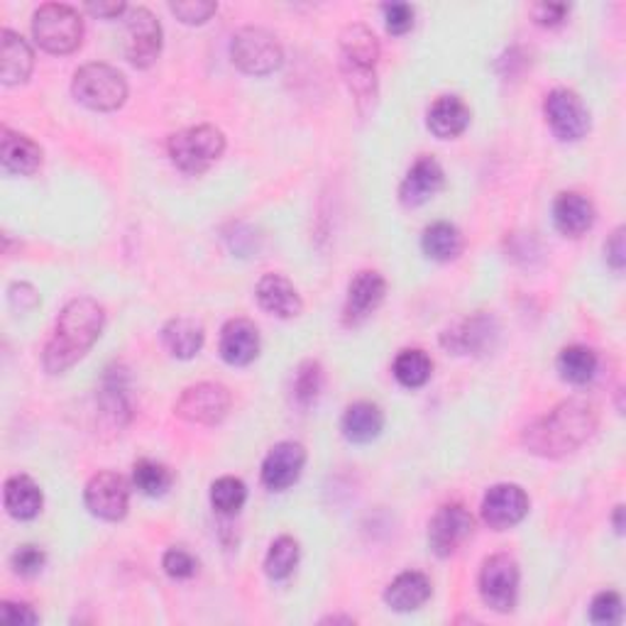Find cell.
Here are the masks:
<instances>
[{
	"label": "cell",
	"mask_w": 626,
	"mask_h": 626,
	"mask_svg": "<svg viewBox=\"0 0 626 626\" xmlns=\"http://www.w3.org/2000/svg\"><path fill=\"white\" fill-rule=\"evenodd\" d=\"M597 431V409L587 400H567L523 428V446L541 458H565Z\"/></svg>",
	"instance_id": "obj_1"
},
{
	"label": "cell",
	"mask_w": 626,
	"mask_h": 626,
	"mask_svg": "<svg viewBox=\"0 0 626 626\" xmlns=\"http://www.w3.org/2000/svg\"><path fill=\"white\" fill-rule=\"evenodd\" d=\"M104 326L106 311L96 299H88V296L72 299L56 318L54 333L44 348V370L50 374H62L74 368L96 346Z\"/></svg>",
	"instance_id": "obj_2"
},
{
	"label": "cell",
	"mask_w": 626,
	"mask_h": 626,
	"mask_svg": "<svg viewBox=\"0 0 626 626\" xmlns=\"http://www.w3.org/2000/svg\"><path fill=\"white\" fill-rule=\"evenodd\" d=\"M225 152V135L213 125H197L169 138V157L184 174H203Z\"/></svg>",
	"instance_id": "obj_3"
},
{
	"label": "cell",
	"mask_w": 626,
	"mask_h": 626,
	"mask_svg": "<svg viewBox=\"0 0 626 626\" xmlns=\"http://www.w3.org/2000/svg\"><path fill=\"white\" fill-rule=\"evenodd\" d=\"M32 35L44 52L72 54L82 47L84 20L72 6L47 3L32 18Z\"/></svg>",
	"instance_id": "obj_4"
},
{
	"label": "cell",
	"mask_w": 626,
	"mask_h": 626,
	"mask_svg": "<svg viewBox=\"0 0 626 626\" xmlns=\"http://www.w3.org/2000/svg\"><path fill=\"white\" fill-rule=\"evenodd\" d=\"M74 98L91 110H118L128 98V82L108 64H86L74 74Z\"/></svg>",
	"instance_id": "obj_5"
},
{
	"label": "cell",
	"mask_w": 626,
	"mask_h": 626,
	"mask_svg": "<svg viewBox=\"0 0 626 626\" xmlns=\"http://www.w3.org/2000/svg\"><path fill=\"white\" fill-rule=\"evenodd\" d=\"M231 56L237 70L250 76L275 74L284 62L282 44L272 32L262 28L237 30L231 44Z\"/></svg>",
	"instance_id": "obj_6"
},
{
	"label": "cell",
	"mask_w": 626,
	"mask_h": 626,
	"mask_svg": "<svg viewBox=\"0 0 626 626\" xmlns=\"http://www.w3.org/2000/svg\"><path fill=\"white\" fill-rule=\"evenodd\" d=\"M519 565L511 555H489L480 571V595L482 602L499 614H507L517 607L519 600Z\"/></svg>",
	"instance_id": "obj_7"
},
{
	"label": "cell",
	"mask_w": 626,
	"mask_h": 626,
	"mask_svg": "<svg viewBox=\"0 0 626 626\" xmlns=\"http://www.w3.org/2000/svg\"><path fill=\"white\" fill-rule=\"evenodd\" d=\"M231 412V392L219 382H199L187 386L174 404V414L189 424L215 426Z\"/></svg>",
	"instance_id": "obj_8"
},
{
	"label": "cell",
	"mask_w": 626,
	"mask_h": 626,
	"mask_svg": "<svg viewBox=\"0 0 626 626\" xmlns=\"http://www.w3.org/2000/svg\"><path fill=\"white\" fill-rule=\"evenodd\" d=\"M545 120L558 140L577 142L583 140L590 130V110L571 88H555L545 96L543 104Z\"/></svg>",
	"instance_id": "obj_9"
},
{
	"label": "cell",
	"mask_w": 626,
	"mask_h": 626,
	"mask_svg": "<svg viewBox=\"0 0 626 626\" xmlns=\"http://www.w3.org/2000/svg\"><path fill=\"white\" fill-rule=\"evenodd\" d=\"M86 507L94 517L104 521H120L130 507V485L123 475L104 470L94 475L86 485Z\"/></svg>",
	"instance_id": "obj_10"
},
{
	"label": "cell",
	"mask_w": 626,
	"mask_h": 626,
	"mask_svg": "<svg viewBox=\"0 0 626 626\" xmlns=\"http://www.w3.org/2000/svg\"><path fill=\"white\" fill-rule=\"evenodd\" d=\"M475 533V519L463 505H446L428 523V545L438 558H450Z\"/></svg>",
	"instance_id": "obj_11"
},
{
	"label": "cell",
	"mask_w": 626,
	"mask_h": 626,
	"mask_svg": "<svg viewBox=\"0 0 626 626\" xmlns=\"http://www.w3.org/2000/svg\"><path fill=\"white\" fill-rule=\"evenodd\" d=\"M125 52L128 60L138 70H147L157 62L159 52H162V25L147 8H132L125 20Z\"/></svg>",
	"instance_id": "obj_12"
},
{
	"label": "cell",
	"mask_w": 626,
	"mask_h": 626,
	"mask_svg": "<svg viewBox=\"0 0 626 626\" xmlns=\"http://www.w3.org/2000/svg\"><path fill=\"white\" fill-rule=\"evenodd\" d=\"M499 326L492 316L475 314L453 323L446 333L441 336V343L455 356H485V352L497 346Z\"/></svg>",
	"instance_id": "obj_13"
},
{
	"label": "cell",
	"mask_w": 626,
	"mask_h": 626,
	"mask_svg": "<svg viewBox=\"0 0 626 626\" xmlns=\"http://www.w3.org/2000/svg\"><path fill=\"white\" fill-rule=\"evenodd\" d=\"M529 514V495L519 485H495L482 499V521L489 529L507 531Z\"/></svg>",
	"instance_id": "obj_14"
},
{
	"label": "cell",
	"mask_w": 626,
	"mask_h": 626,
	"mask_svg": "<svg viewBox=\"0 0 626 626\" xmlns=\"http://www.w3.org/2000/svg\"><path fill=\"white\" fill-rule=\"evenodd\" d=\"M306 465V450L301 443L284 441L277 443L275 448L267 453L265 463H262V482L272 492H284L296 480H299Z\"/></svg>",
	"instance_id": "obj_15"
},
{
	"label": "cell",
	"mask_w": 626,
	"mask_h": 626,
	"mask_svg": "<svg viewBox=\"0 0 626 626\" xmlns=\"http://www.w3.org/2000/svg\"><path fill=\"white\" fill-rule=\"evenodd\" d=\"M384 296H386V282L380 272L372 269L358 272L348 287V299L343 309L346 326H358L365 321L368 316L380 309Z\"/></svg>",
	"instance_id": "obj_16"
},
{
	"label": "cell",
	"mask_w": 626,
	"mask_h": 626,
	"mask_svg": "<svg viewBox=\"0 0 626 626\" xmlns=\"http://www.w3.org/2000/svg\"><path fill=\"white\" fill-rule=\"evenodd\" d=\"M221 358L233 368H245L259 356V331L247 318H233L221 331Z\"/></svg>",
	"instance_id": "obj_17"
},
{
	"label": "cell",
	"mask_w": 626,
	"mask_h": 626,
	"mask_svg": "<svg viewBox=\"0 0 626 626\" xmlns=\"http://www.w3.org/2000/svg\"><path fill=\"white\" fill-rule=\"evenodd\" d=\"M443 187H446V174H443V167L436 162L434 157H421L406 172L402 181V189H400V199L404 206L414 209L434 199Z\"/></svg>",
	"instance_id": "obj_18"
},
{
	"label": "cell",
	"mask_w": 626,
	"mask_h": 626,
	"mask_svg": "<svg viewBox=\"0 0 626 626\" xmlns=\"http://www.w3.org/2000/svg\"><path fill=\"white\" fill-rule=\"evenodd\" d=\"M0 162L8 174L32 177L42 167V147L28 135L3 128L0 130Z\"/></svg>",
	"instance_id": "obj_19"
},
{
	"label": "cell",
	"mask_w": 626,
	"mask_h": 626,
	"mask_svg": "<svg viewBox=\"0 0 626 626\" xmlns=\"http://www.w3.org/2000/svg\"><path fill=\"white\" fill-rule=\"evenodd\" d=\"M340 52H343V70L374 72L380 60V42L368 25H348L340 32Z\"/></svg>",
	"instance_id": "obj_20"
},
{
	"label": "cell",
	"mask_w": 626,
	"mask_h": 626,
	"mask_svg": "<svg viewBox=\"0 0 626 626\" xmlns=\"http://www.w3.org/2000/svg\"><path fill=\"white\" fill-rule=\"evenodd\" d=\"M255 296L262 309L277 318H296L304 311V301L294 284L282 275H265L257 282Z\"/></svg>",
	"instance_id": "obj_21"
},
{
	"label": "cell",
	"mask_w": 626,
	"mask_h": 626,
	"mask_svg": "<svg viewBox=\"0 0 626 626\" xmlns=\"http://www.w3.org/2000/svg\"><path fill=\"white\" fill-rule=\"evenodd\" d=\"M32 66H35V54L30 44L13 30L0 32V78L3 84L15 86L28 82Z\"/></svg>",
	"instance_id": "obj_22"
},
{
	"label": "cell",
	"mask_w": 626,
	"mask_h": 626,
	"mask_svg": "<svg viewBox=\"0 0 626 626\" xmlns=\"http://www.w3.org/2000/svg\"><path fill=\"white\" fill-rule=\"evenodd\" d=\"M553 223L563 235L580 237L595 225V206L583 193L565 191L553 203Z\"/></svg>",
	"instance_id": "obj_23"
},
{
	"label": "cell",
	"mask_w": 626,
	"mask_h": 626,
	"mask_svg": "<svg viewBox=\"0 0 626 626\" xmlns=\"http://www.w3.org/2000/svg\"><path fill=\"white\" fill-rule=\"evenodd\" d=\"M426 125L438 140H453L468 130L470 108L460 96H441L431 104Z\"/></svg>",
	"instance_id": "obj_24"
},
{
	"label": "cell",
	"mask_w": 626,
	"mask_h": 626,
	"mask_svg": "<svg viewBox=\"0 0 626 626\" xmlns=\"http://www.w3.org/2000/svg\"><path fill=\"white\" fill-rule=\"evenodd\" d=\"M431 580L418 573V571H406L402 575H396L390 587L384 590V602L386 607H392L394 612H414L418 607H424L431 600Z\"/></svg>",
	"instance_id": "obj_25"
},
{
	"label": "cell",
	"mask_w": 626,
	"mask_h": 626,
	"mask_svg": "<svg viewBox=\"0 0 626 626\" xmlns=\"http://www.w3.org/2000/svg\"><path fill=\"white\" fill-rule=\"evenodd\" d=\"M3 502H6L10 517L18 521H30L42 511L44 497H42L40 485L32 480L30 475H13V477H8V482H6Z\"/></svg>",
	"instance_id": "obj_26"
},
{
	"label": "cell",
	"mask_w": 626,
	"mask_h": 626,
	"mask_svg": "<svg viewBox=\"0 0 626 626\" xmlns=\"http://www.w3.org/2000/svg\"><path fill=\"white\" fill-rule=\"evenodd\" d=\"M203 340H206L203 326L193 321V318H172L162 331V343L169 356L177 360H191L193 356H199Z\"/></svg>",
	"instance_id": "obj_27"
},
{
	"label": "cell",
	"mask_w": 626,
	"mask_h": 626,
	"mask_svg": "<svg viewBox=\"0 0 626 626\" xmlns=\"http://www.w3.org/2000/svg\"><path fill=\"white\" fill-rule=\"evenodd\" d=\"M384 414L378 404L356 402L343 414V436L350 443H370L382 434Z\"/></svg>",
	"instance_id": "obj_28"
},
{
	"label": "cell",
	"mask_w": 626,
	"mask_h": 626,
	"mask_svg": "<svg viewBox=\"0 0 626 626\" xmlns=\"http://www.w3.org/2000/svg\"><path fill=\"white\" fill-rule=\"evenodd\" d=\"M421 247L424 255L434 262H453L463 255V235L458 227L448 221L431 223L424 235H421Z\"/></svg>",
	"instance_id": "obj_29"
},
{
	"label": "cell",
	"mask_w": 626,
	"mask_h": 626,
	"mask_svg": "<svg viewBox=\"0 0 626 626\" xmlns=\"http://www.w3.org/2000/svg\"><path fill=\"white\" fill-rule=\"evenodd\" d=\"M558 372L567 384H587L597 372V356L595 350L585 346H567L558 356Z\"/></svg>",
	"instance_id": "obj_30"
},
{
	"label": "cell",
	"mask_w": 626,
	"mask_h": 626,
	"mask_svg": "<svg viewBox=\"0 0 626 626\" xmlns=\"http://www.w3.org/2000/svg\"><path fill=\"white\" fill-rule=\"evenodd\" d=\"M392 372L396 382L406 390H418V386H424L431 380V372H434V362L426 356L424 350H416V348H409L402 350L400 356H396Z\"/></svg>",
	"instance_id": "obj_31"
},
{
	"label": "cell",
	"mask_w": 626,
	"mask_h": 626,
	"mask_svg": "<svg viewBox=\"0 0 626 626\" xmlns=\"http://www.w3.org/2000/svg\"><path fill=\"white\" fill-rule=\"evenodd\" d=\"M174 475L165 463L142 458L132 465V485L145 497H165L172 489Z\"/></svg>",
	"instance_id": "obj_32"
},
{
	"label": "cell",
	"mask_w": 626,
	"mask_h": 626,
	"mask_svg": "<svg viewBox=\"0 0 626 626\" xmlns=\"http://www.w3.org/2000/svg\"><path fill=\"white\" fill-rule=\"evenodd\" d=\"M299 543L291 537H279L272 541L267 558H265V573L272 580H284L294 573V567L299 565Z\"/></svg>",
	"instance_id": "obj_33"
},
{
	"label": "cell",
	"mask_w": 626,
	"mask_h": 626,
	"mask_svg": "<svg viewBox=\"0 0 626 626\" xmlns=\"http://www.w3.org/2000/svg\"><path fill=\"white\" fill-rule=\"evenodd\" d=\"M247 499V487L237 477H221L211 485V505L223 517H233L243 509Z\"/></svg>",
	"instance_id": "obj_34"
},
{
	"label": "cell",
	"mask_w": 626,
	"mask_h": 626,
	"mask_svg": "<svg viewBox=\"0 0 626 626\" xmlns=\"http://www.w3.org/2000/svg\"><path fill=\"white\" fill-rule=\"evenodd\" d=\"M323 390V368L321 362L306 360L294 374V400L299 406H311Z\"/></svg>",
	"instance_id": "obj_35"
},
{
	"label": "cell",
	"mask_w": 626,
	"mask_h": 626,
	"mask_svg": "<svg viewBox=\"0 0 626 626\" xmlns=\"http://www.w3.org/2000/svg\"><path fill=\"white\" fill-rule=\"evenodd\" d=\"M622 614H624L622 597L614 590L600 592V595L592 600V605H590V619L595 624H602V626L619 624Z\"/></svg>",
	"instance_id": "obj_36"
},
{
	"label": "cell",
	"mask_w": 626,
	"mask_h": 626,
	"mask_svg": "<svg viewBox=\"0 0 626 626\" xmlns=\"http://www.w3.org/2000/svg\"><path fill=\"white\" fill-rule=\"evenodd\" d=\"M44 563H47V555L40 549V545H20V549L10 558V565H13V571L22 577H35Z\"/></svg>",
	"instance_id": "obj_37"
},
{
	"label": "cell",
	"mask_w": 626,
	"mask_h": 626,
	"mask_svg": "<svg viewBox=\"0 0 626 626\" xmlns=\"http://www.w3.org/2000/svg\"><path fill=\"white\" fill-rule=\"evenodd\" d=\"M169 10H172L184 25H203V22L211 20L219 6L206 3V0H181V3H169Z\"/></svg>",
	"instance_id": "obj_38"
},
{
	"label": "cell",
	"mask_w": 626,
	"mask_h": 626,
	"mask_svg": "<svg viewBox=\"0 0 626 626\" xmlns=\"http://www.w3.org/2000/svg\"><path fill=\"white\" fill-rule=\"evenodd\" d=\"M162 565H165V573L172 580H189V577L197 575V571H199L197 558H193L184 549H169L165 553Z\"/></svg>",
	"instance_id": "obj_39"
},
{
	"label": "cell",
	"mask_w": 626,
	"mask_h": 626,
	"mask_svg": "<svg viewBox=\"0 0 626 626\" xmlns=\"http://www.w3.org/2000/svg\"><path fill=\"white\" fill-rule=\"evenodd\" d=\"M384 25L390 35H406L414 28V8L409 3L384 6Z\"/></svg>",
	"instance_id": "obj_40"
},
{
	"label": "cell",
	"mask_w": 626,
	"mask_h": 626,
	"mask_svg": "<svg viewBox=\"0 0 626 626\" xmlns=\"http://www.w3.org/2000/svg\"><path fill=\"white\" fill-rule=\"evenodd\" d=\"M8 296H10V306H13V309L20 311V314H28L40 304V296H38L35 287H32V284H25V282L13 284Z\"/></svg>",
	"instance_id": "obj_41"
},
{
	"label": "cell",
	"mask_w": 626,
	"mask_h": 626,
	"mask_svg": "<svg viewBox=\"0 0 626 626\" xmlns=\"http://www.w3.org/2000/svg\"><path fill=\"white\" fill-rule=\"evenodd\" d=\"M0 619L8 622V624H38L40 617L35 614L30 605H22V602H3L0 605Z\"/></svg>",
	"instance_id": "obj_42"
},
{
	"label": "cell",
	"mask_w": 626,
	"mask_h": 626,
	"mask_svg": "<svg viewBox=\"0 0 626 626\" xmlns=\"http://www.w3.org/2000/svg\"><path fill=\"white\" fill-rule=\"evenodd\" d=\"M567 10H571V8H567L565 3H539V6H533L531 13H533V20H537L539 25L555 28L565 20Z\"/></svg>",
	"instance_id": "obj_43"
},
{
	"label": "cell",
	"mask_w": 626,
	"mask_h": 626,
	"mask_svg": "<svg viewBox=\"0 0 626 626\" xmlns=\"http://www.w3.org/2000/svg\"><path fill=\"white\" fill-rule=\"evenodd\" d=\"M605 255H607V262H609V267L612 269H624L626 265V245H624V227H617L609 235V241L605 243Z\"/></svg>",
	"instance_id": "obj_44"
},
{
	"label": "cell",
	"mask_w": 626,
	"mask_h": 626,
	"mask_svg": "<svg viewBox=\"0 0 626 626\" xmlns=\"http://www.w3.org/2000/svg\"><path fill=\"white\" fill-rule=\"evenodd\" d=\"M86 10L91 15H98V18H106V20H110V18H118V15H123L125 10H128V6L125 3H118V0H113V3H88L86 6Z\"/></svg>",
	"instance_id": "obj_45"
},
{
	"label": "cell",
	"mask_w": 626,
	"mask_h": 626,
	"mask_svg": "<svg viewBox=\"0 0 626 626\" xmlns=\"http://www.w3.org/2000/svg\"><path fill=\"white\" fill-rule=\"evenodd\" d=\"M622 514H624V507H617V511H614V529H617V533H622V531H624Z\"/></svg>",
	"instance_id": "obj_46"
}]
</instances>
